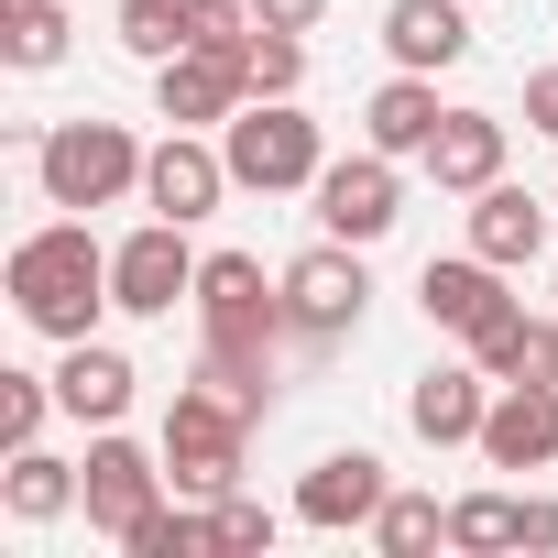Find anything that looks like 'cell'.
I'll return each mask as SVG.
<instances>
[{"instance_id":"obj_13","label":"cell","mask_w":558,"mask_h":558,"mask_svg":"<svg viewBox=\"0 0 558 558\" xmlns=\"http://www.w3.org/2000/svg\"><path fill=\"white\" fill-rule=\"evenodd\" d=\"M482 416H493V373L482 362H427L405 384V427L427 449H482Z\"/></svg>"},{"instance_id":"obj_25","label":"cell","mask_w":558,"mask_h":558,"mask_svg":"<svg viewBox=\"0 0 558 558\" xmlns=\"http://www.w3.org/2000/svg\"><path fill=\"white\" fill-rule=\"evenodd\" d=\"M132 558H219V514H186V504H154L132 536H121Z\"/></svg>"},{"instance_id":"obj_26","label":"cell","mask_w":558,"mask_h":558,"mask_svg":"<svg viewBox=\"0 0 558 558\" xmlns=\"http://www.w3.org/2000/svg\"><path fill=\"white\" fill-rule=\"evenodd\" d=\"M252 99H296L307 88V34H286V23H252Z\"/></svg>"},{"instance_id":"obj_12","label":"cell","mask_w":558,"mask_h":558,"mask_svg":"<svg viewBox=\"0 0 558 558\" xmlns=\"http://www.w3.org/2000/svg\"><path fill=\"white\" fill-rule=\"evenodd\" d=\"M384 493H395V471H384L373 449H329V460L296 482V525H318V536H373Z\"/></svg>"},{"instance_id":"obj_17","label":"cell","mask_w":558,"mask_h":558,"mask_svg":"<svg viewBox=\"0 0 558 558\" xmlns=\"http://www.w3.org/2000/svg\"><path fill=\"white\" fill-rule=\"evenodd\" d=\"M384 56L416 66V77L460 66L471 56V0H384Z\"/></svg>"},{"instance_id":"obj_19","label":"cell","mask_w":558,"mask_h":558,"mask_svg":"<svg viewBox=\"0 0 558 558\" xmlns=\"http://www.w3.org/2000/svg\"><path fill=\"white\" fill-rule=\"evenodd\" d=\"M88 504V471L56 460V449H12V471H0V514L12 525H66Z\"/></svg>"},{"instance_id":"obj_4","label":"cell","mask_w":558,"mask_h":558,"mask_svg":"<svg viewBox=\"0 0 558 558\" xmlns=\"http://www.w3.org/2000/svg\"><path fill=\"white\" fill-rule=\"evenodd\" d=\"M219 154H230V175H241L252 197H296V186L329 175V143H318V121H307L296 99H241V110L219 121Z\"/></svg>"},{"instance_id":"obj_31","label":"cell","mask_w":558,"mask_h":558,"mask_svg":"<svg viewBox=\"0 0 558 558\" xmlns=\"http://www.w3.org/2000/svg\"><path fill=\"white\" fill-rule=\"evenodd\" d=\"M514 547H558V493H525V536Z\"/></svg>"},{"instance_id":"obj_1","label":"cell","mask_w":558,"mask_h":558,"mask_svg":"<svg viewBox=\"0 0 558 558\" xmlns=\"http://www.w3.org/2000/svg\"><path fill=\"white\" fill-rule=\"evenodd\" d=\"M12 318L34 340H99V307H110V241H88V219H45L12 241Z\"/></svg>"},{"instance_id":"obj_18","label":"cell","mask_w":558,"mask_h":558,"mask_svg":"<svg viewBox=\"0 0 558 558\" xmlns=\"http://www.w3.org/2000/svg\"><path fill=\"white\" fill-rule=\"evenodd\" d=\"M438 121H449V110H438V77H416V66H395V77L362 99V143H373V154H427Z\"/></svg>"},{"instance_id":"obj_20","label":"cell","mask_w":558,"mask_h":558,"mask_svg":"<svg viewBox=\"0 0 558 558\" xmlns=\"http://www.w3.org/2000/svg\"><path fill=\"white\" fill-rule=\"evenodd\" d=\"M471 252H482V263H504V274H525V263L547 252V208H536L525 186H504V175H493V186L471 197Z\"/></svg>"},{"instance_id":"obj_24","label":"cell","mask_w":558,"mask_h":558,"mask_svg":"<svg viewBox=\"0 0 558 558\" xmlns=\"http://www.w3.org/2000/svg\"><path fill=\"white\" fill-rule=\"evenodd\" d=\"M373 547H384V558L449 547V504H438V493H384V514H373Z\"/></svg>"},{"instance_id":"obj_22","label":"cell","mask_w":558,"mask_h":558,"mask_svg":"<svg viewBox=\"0 0 558 558\" xmlns=\"http://www.w3.org/2000/svg\"><path fill=\"white\" fill-rule=\"evenodd\" d=\"M66 45H77V23H66V0H12V12H0V56H12L23 77L66 66Z\"/></svg>"},{"instance_id":"obj_32","label":"cell","mask_w":558,"mask_h":558,"mask_svg":"<svg viewBox=\"0 0 558 558\" xmlns=\"http://www.w3.org/2000/svg\"><path fill=\"white\" fill-rule=\"evenodd\" d=\"M252 12H263V23H286V34H307V23L329 12V0H252Z\"/></svg>"},{"instance_id":"obj_15","label":"cell","mask_w":558,"mask_h":558,"mask_svg":"<svg viewBox=\"0 0 558 558\" xmlns=\"http://www.w3.org/2000/svg\"><path fill=\"white\" fill-rule=\"evenodd\" d=\"M482 460L493 471H558V384H493Z\"/></svg>"},{"instance_id":"obj_14","label":"cell","mask_w":558,"mask_h":558,"mask_svg":"<svg viewBox=\"0 0 558 558\" xmlns=\"http://www.w3.org/2000/svg\"><path fill=\"white\" fill-rule=\"evenodd\" d=\"M504 154H514V121H504V110H449L438 143H427L416 165H427L438 197H482V186L504 175Z\"/></svg>"},{"instance_id":"obj_10","label":"cell","mask_w":558,"mask_h":558,"mask_svg":"<svg viewBox=\"0 0 558 558\" xmlns=\"http://www.w3.org/2000/svg\"><path fill=\"white\" fill-rule=\"evenodd\" d=\"M230 186H241V175H230V154H219L208 132H175V121H165V143H154V165H143V208L197 230V219H208Z\"/></svg>"},{"instance_id":"obj_2","label":"cell","mask_w":558,"mask_h":558,"mask_svg":"<svg viewBox=\"0 0 558 558\" xmlns=\"http://www.w3.org/2000/svg\"><path fill=\"white\" fill-rule=\"evenodd\" d=\"M143 165H154V143L132 132V121H56L45 143H34V186H45V208H121V197H143Z\"/></svg>"},{"instance_id":"obj_21","label":"cell","mask_w":558,"mask_h":558,"mask_svg":"<svg viewBox=\"0 0 558 558\" xmlns=\"http://www.w3.org/2000/svg\"><path fill=\"white\" fill-rule=\"evenodd\" d=\"M471 362L493 373V384H558V318H504V329H482L471 340Z\"/></svg>"},{"instance_id":"obj_27","label":"cell","mask_w":558,"mask_h":558,"mask_svg":"<svg viewBox=\"0 0 558 558\" xmlns=\"http://www.w3.org/2000/svg\"><path fill=\"white\" fill-rule=\"evenodd\" d=\"M121 56H143V66L186 56V0H121Z\"/></svg>"},{"instance_id":"obj_6","label":"cell","mask_w":558,"mask_h":558,"mask_svg":"<svg viewBox=\"0 0 558 558\" xmlns=\"http://www.w3.org/2000/svg\"><path fill=\"white\" fill-rule=\"evenodd\" d=\"M77 471H88V504H77V514H88V536H110V547L175 493V482H165V449H143V438H121V427H99Z\"/></svg>"},{"instance_id":"obj_28","label":"cell","mask_w":558,"mask_h":558,"mask_svg":"<svg viewBox=\"0 0 558 558\" xmlns=\"http://www.w3.org/2000/svg\"><path fill=\"white\" fill-rule=\"evenodd\" d=\"M56 416V373H0V449H34Z\"/></svg>"},{"instance_id":"obj_30","label":"cell","mask_w":558,"mask_h":558,"mask_svg":"<svg viewBox=\"0 0 558 558\" xmlns=\"http://www.w3.org/2000/svg\"><path fill=\"white\" fill-rule=\"evenodd\" d=\"M525 132L558 143V66H525Z\"/></svg>"},{"instance_id":"obj_3","label":"cell","mask_w":558,"mask_h":558,"mask_svg":"<svg viewBox=\"0 0 558 558\" xmlns=\"http://www.w3.org/2000/svg\"><path fill=\"white\" fill-rule=\"evenodd\" d=\"M252 427L263 416H241L208 373H186L175 384V405H165V482L186 493V504H219V493H241V449H252Z\"/></svg>"},{"instance_id":"obj_16","label":"cell","mask_w":558,"mask_h":558,"mask_svg":"<svg viewBox=\"0 0 558 558\" xmlns=\"http://www.w3.org/2000/svg\"><path fill=\"white\" fill-rule=\"evenodd\" d=\"M132 395H143L132 351H110V340H66V362H56V405H66L77 427H121Z\"/></svg>"},{"instance_id":"obj_29","label":"cell","mask_w":558,"mask_h":558,"mask_svg":"<svg viewBox=\"0 0 558 558\" xmlns=\"http://www.w3.org/2000/svg\"><path fill=\"white\" fill-rule=\"evenodd\" d=\"M208 514H219V558H263L274 536H286V525H274V504H252V493H219Z\"/></svg>"},{"instance_id":"obj_9","label":"cell","mask_w":558,"mask_h":558,"mask_svg":"<svg viewBox=\"0 0 558 558\" xmlns=\"http://www.w3.org/2000/svg\"><path fill=\"white\" fill-rule=\"evenodd\" d=\"M416 307H427V329H449L460 351L482 340V329H504L525 296L504 286V263H482V252H438L427 274H416Z\"/></svg>"},{"instance_id":"obj_5","label":"cell","mask_w":558,"mask_h":558,"mask_svg":"<svg viewBox=\"0 0 558 558\" xmlns=\"http://www.w3.org/2000/svg\"><path fill=\"white\" fill-rule=\"evenodd\" d=\"M197 263H208V252H186V219H143L132 241H110V307H121V318H175V307H197Z\"/></svg>"},{"instance_id":"obj_7","label":"cell","mask_w":558,"mask_h":558,"mask_svg":"<svg viewBox=\"0 0 558 558\" xmlns=\"http://www.w3.org/2000/svg\"><path fill=\"white\" fill-rule=\"evenodd\" d=\"M362 307H373L362 241H307V252L286 263V318H296V340H351Z\"/></svg>"},{"instance_id":"obj_23","label":"cell","mask_w":558,"mask_h":558,"mask_svg":"<svg viewBox=\"0 0 558 558\" xmlns=\"http://www.w3.org/2000/svg\"><path fill=\"white\" fill-rule=\"evenodd\" d=\"M514 536H525V493H460V504H449V547L504 558Z\"/></svg>"},{"instance_id":"obj_11","label":"cell","mask_w":558,"mask_h":558,"mask_svg":"<svg viewBox=\"0 0 558 558\" xmlns=\"http://www.w3.org/2000/svg\"><path fill=\"white\" fill-rule=\"evenodd\" d=\"M241 99H252V66H241V56H219V45H186V56H165V66H154V110H165L175 132H219Z\"/></svg>"},{"instance_id":"obj_8","label":"cell","mask_w":558,"mask_h":558,"mask_svg":"<svg viewBox=\"0 0 558 558\" xmlns=\"http://www.w3.org/2000/svg\"><path fill=\"white\" fill-rule=\"evenodd\" d=\"M307 197H318V230H329V241H362V252H373V241L405 219V154H373V143H362V154H340Z\"/></svg>"}]
</instances>
